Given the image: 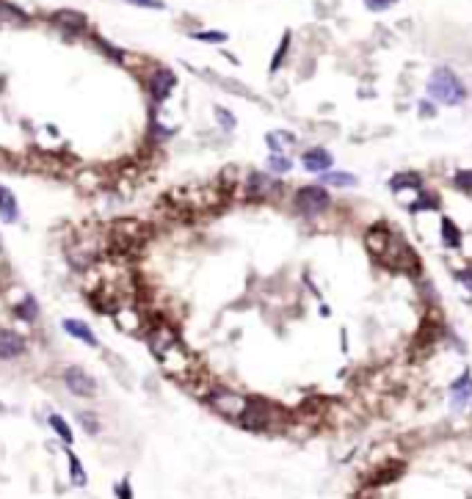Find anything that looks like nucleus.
<instances>
[{"label":"nucleus","instance_id":"cd10ccee","mask_svg":"<svg viewBox=\"0 0 472 499\" xmlns=\"http://www.w3.org/2000/svg\"><path fill=\"white\" fill-rule=\"evenodd\" d=\"M420 113H423V116H434V113H437V108L426 100V102H420Z\"/></svg>","mask_w":472,"mask_h":499},{"label":"nucleus","instance_id":"a878e982","mask_svg":"<svg viewBox=\"0 0 472 499\" xmlns=\"http://www.w3.org/2000/svg\"><path fill=\"white\" fill-rule=\"evenodd\" d=\"M392 3H398V0H365V6H367V8H373V11H381V8L392 6Z\"/></svg>","mask_w":472,"mask_h":499},{"label":"nucleus","instance_id":"f8f14e48","mask_svg":"<svg viewBox=\"0 0 472 499\" xmlns=\"http://www.w3.org/2000/svg\"><path fill=\"white\" fill-rule=\"evenodd\" d=\"M14 314H17L19 320H25V323H36V317H39V303H36V298H33V295H22V301L17 303Z\"/></svg>","mask_w":472,"mask_h":499},{"label":"nucleus","instance_id":"5701e85b","mask_svg":"<svg viewBox=\"0 0 472 499\" xmlns=\"http://www.w3.org/2000/svg\"><path fill=\"white\" fill-rule=\"evenodd\" d=\"M453 182H456L462 191H472V171H459V174L453 177Z\"/></svg>","mask_w":472,"mask_h":499},{"label":"nucleus","instance_id":"6e6552de","mask_svg":"<svg viewBox=\"0 0 472 499\" xmlns=\"http://www.w3.org/2000/svg\"><path fill=\"white\" fill-rule=\"evenodd\" d=\"M301 163H304V169H307V171H315V174H326V171L332 169L334 158H332V155H329L326 149L315 147V149H307V152H304Z\"/></svg>","mask_w":472,"mask_h":499},{"label":"nucleus","instance_id":"393cba45","mask_svg":"<svg viewBox=\"0 0 472 499\" xmlns=\"http://www.w3.org/2000/svg\"><path fill=\"white\" fill-rule=\"evenodd\" d=\"M125 3H133V6H141V8H166L163 0H125Z\"/></svg>","mask_w":472,"mask_h":499},{"label":"nucleus","instance_id":"9b49d317","mask_svg":"<svg viewBox=\"0 0 472 499\" xmlns=\"http://www.w3.org/2000/svg\"><path fill=\"white\" fill-rule=\"evenodd\" d=\"M451 395H453V406L456 408H462L467 400L472 397V378L470 373H464L459 381H453V386H451Z\"/></svg>","mask_w":472,"mask_h":499},{"label":"nucleus","instance_id":"ddd939ff","mask_svg":"<svg viewBox=\"0 0 472 499\" xmlns=\"http://www.w3.org/2000/svg\"><path fill=\"white\" fill-rule=\"evenodd\" d=\"M365 243L370 246L373 254H381V251L390 246V232H387L384 227H376V229H370V232L365 235Z\"/></svg>","mask_w":472,"mask_h":499},{"label":"nucleus","instance_id":"7ed1b4c3","mask_svg":"<svg viewBox=\"0 0 472 499\" xmlns=\"http://www.w3.org/2000/svg\"><path fill=\"white\" fill-rule=\"evenodd\" d=\"M64 386L75 397H91L97 392V381L83 370V367H66L64 370Z\"/></svg>","mask_w":472,"mask_h":499},{"label":"nucleus","instance_id":"4be33fe9","mask_svg":"<svg viewBox=\"0 0 472 499\" xmlns=\"http://www.w3.org/2000/svg\"><path fill=\"white\" fill-rule=\"evenodd\" d=\"M287 47H290V33H284V39H282V44H279V50H276V55H273V61H271V72H276V69L282 66Z\"/></svg>","mask_w":472,"mask_h":499},{"label":"nucleus","instance_id":"f03ea898","mask_svg":"<svg viewBox=\"0 0 472 499\" xmlns=\"http://www.w3.org/2000/svg\"><path fill=\"white\" fill-rule=\"evenodd\" d=\"M293 205H296V213H301V216H307V218H315V216H320V213L329 210L332 199H329V194H326L323 185H304V188L296 191Z\"/></svg>","mask_w":472,"mask_h":499},{"label":"nucleus","instance_id":"f257e3e1","mask_svg":"<svg viewBox=\"0 0 472 499\" xmlns=\"http://www.w3.org/2000/svg\"><path fill=\"white\" fill-rule=\"evenodd\" d=\"M428 94L445 105H462L467 100V86L462 83V77L451 69H437L428 80Z\"/></svg>","mask_w":472,"mask_h":499},{"label":"nucleus","instance_id":"b1692460","mask_svg":"<svg viewBox=\"0 0 472 499\" xmlns=\"http://www.w3.org/2000/svg\"><path fill=\"white\" fill-rule=\"evenodd\" d=\"M437 207H439V205H437V199H431V196H423L420 202H415V205H412V210H415V213H417V210H437Z\"/></svg>","mask_w":472,"mask_h":499},{"label":"nucleus","instance_id":"6ab92c4d","mask_svg":"<svg viewBox=\"0 0 472 499\" xmlns=\"http://www.w3.org/2000/svg\"><path fill=\"white\" fill-rule=\"evenodd\" d=\"M320 182H326V185H356V177L354 174H323Z\"/></svg>","mask_w":472,"mask_h":499},{"label":"nucleus","instance_id":"39448f33","mask_svg":"<svg viewBox=\"0 0 472 499\" xmlns=\"http://www.w3.org/2000/svg\"><path fill=\"white\" fill-rule=\"evenodd\" d=\"M53 22H55V28L69 30V33H80V30H86V28H89L86 14L72 11V8H61V11H55V14H53Z\"/></svg>","mask_w":472,"mask_h":499},{"label":"nucleus","instance_id":"2eb2a0df","mask_svg":"<svg viewBox=\"0 0 472 499\" xmlns=\"http://www.w3.org/2000/svg\"><path fill=\"white\" fill-rule=\"evenodd\" d=\"M47 422H50V428H53V431L61 436V442H66V444H72V442H75V436H72V428H69V425H66V422H64L58 414H50V420H47Z\"/></svg>","mask_w":472,"mask_h":499},{"label":"nucleus","instance_id":"412c9836","mask_svg":"<svg viewBox=\"0 0 472 499\" xmlns=\"http://www.w3.org/2000/svg\"><path fill=\"white\" fill-rule=\"evenodd\" d=\"M69 472H72V483L75 486H86V475H83V467H80V461L69 453Z\"/></svg>","mask_w":472,"mask_h":499},{"label":"nucleus","instance_id":"bb28decb","mask_svg":"<svg viewBox=\"0 0 472 499\" xmlns=\"http://www.w3.org/2000/svg\"><path fill=\"white\" fill-rule=\"evenodd\" d=\"M80 420H83V428H86V431L97 433V422H94V417H86V414H80Z\"/></svg>","mask_w":472,"mask_h":499},{"label":"nucleus","instance_id":"a211bd4d","mask_svg":"<svg viewBox=\"0 0 472 499\" xmlns=\"http://www.w3.org/2000/svg\"><path fill=\"white\" fill-rule=\"evenodd\" d=\"M268 166H271V171H276V174H284V171H290V160L284 158V155H279V152H273L271 158H268Z\"/></svg>","mask_w":472,"mask_h":499},{"label":"nucleus","instance_id":"9d476101","mask_svg":"<svg viewBox=\"0 0 472 499\" xmlns=\"http://www.w3.org/2000/svg\"><path fill=\"white\" fill-rule=\"evenodd\" d=\"M273 191H279V182H273L271 177H265V174H251V177H248V194H251L254 199L268 196V194H273Z\"/></svg>","mask_w":472,"mask_h":499},{"label":"nucleus","instance_id":"dca6fc26","mask_svg":"<svg viewBox=\"0 0 472 499\" xmlns=\"http://www.w3.org/2000/svg\"><path fill=\"white\" fill-rule=\"evenodd\" d=\"M420 185H423V180H420L417 174H395L392 182H390L392 191H401V188H420Z\"/></svg>","mask_w":472,"mask_h":499},{"label":"nucleus","instance_id":"c85d7f7f","mask_svg":"<svg viewBox=\"0 0 472 499\" xmlns=\"http://www.w3.org/2000/svg\"><path fill=\"white\" fill-rule=\"evenodd\" d=\"M456 276H459V281H464V284L472 290V270H459Z\"/></svg>","mask_w":472,"mask_h":499},{"label":"nucleus","instance_id":"0eeeda50","mask_svg":"<svg viewBox=\"0 0 472 499\" xmlns=\"http://www.w3.org/2000/svg\"><path fill=\"white\" fill-rule=\"evenodd\" d=\"M61 328L69 334V337H75L78 342H83V345H89V348H100V339L94 337V331L83 323V320H75V317H66V320H61Z\"/></svg>","mask_w":472,"mask_h":499},{"label":"nucleus","instance_id":"423d86ee","mask_svg":"<svg viewBox=\"0 0 472 499\" xmlns=\"http://www.w3.org/2000/svg\"><path fill=\"white\" fill-rule=\"evenodd\" d=\"M25 337H19L17 331H0V359L3 361H11V359H17V356H22L25 353Z\"/></svg>","mask_w":472,"mask_h":499},{"label":"nucleus","instance_id":"aec40b11","mask_svg":"<svg viewBox=\"0 0 472 499\" xmlns=\"http://www.w3.org/2000/svg\"><path fill=\"white\" fill-rule=\"evenodd\" d=\"M197 41H216V44H221V41H227V33H221V30H197V33H191Z\"/></svg>","mask_w":472,"mask_h":499},{"label":"nucleus","instance_id":"1a4fd4ad","mask_svg":"<svg viewBox=\"0 0 472 499\" xmlns=\"http://www.w3.org/2000/svg\"><path fill=\"white\" fill-rule=\"evenodd\" d=\"M17 218H19V205H17V196H14L6 185H0V221L14 224Z\"/></svg>","mask_w":472,"mask_h":499},{"label":"nucleus","instance_id":"4468645a","mask_svg":"<svg viewBox=\"0 0 472 499\" xmlns=\"http://www.w3.org/2000/svg\"><path fill=\"white\" fill-rule=\"evenodd\" d=\"M442 241L448 249H462V229L451 218H442Z\"/></svg>","mask_w":472,"mask_h":499},{"label":"nucleus","instance_id":"20e7f679","mask_svg":"<svg viewBox=\"0 0 472 499\" xmlns=\"http://www.w3.org/2000/svg\"><path fill=\"white\" fill-rule=\"evenodd\" d=\"M174 86H177V75H174L172 69L161 66V69H155V75H152V80H149V97H152L155 102H163V100H169V94L174 91Z\"/></svg>","mask_w":472,"mask_h":499},{"label":"nucleus","instance_id":"f3484780","mask_svg":"<svg viewBox=\"0 0 472 499\" xmlns=\"http://www.w3.org/2000/svg\"><path fill=\"white\" fill-rule=\"evenodd\" d=\"M0 17L14 19V22H28V19H30L22 8H17V6H14V3H8V0H0Z\"/></svg>","mask_w":472,"mask_h":499}]
</instances>
